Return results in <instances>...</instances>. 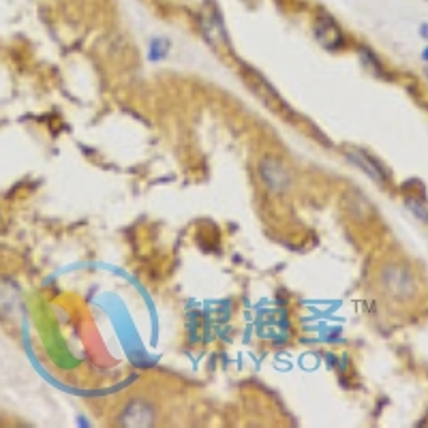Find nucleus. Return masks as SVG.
Returning a JSON list of instances; mask_svg holds the SVG:
<instances>
[{
  "label": "nucleus",
  "mask_w": 428,
  "mask_h": 428,
  "mask_svg": "<svg viewBox=\"0 0 428 428\" xmlns=\"http://www.w3.org/2000/svg\"><path fill=\"white\" fill-rule=\"evenodd\" d=\"M199 31H202L204 39L212 47H216V49L230 47V35H227L223 15H221L214 0H206L202 9H199Z\"/></svg>",
  "instance_id": "obj_3"
},
{
  "label": "nucleus",
  "mask_w": 428,
  "mask_h": 428,
  "mask_svg": "<svg viewBox=\"0 0 428 428\" xmlns=\"http://www.w3.org/2000/svg\"><path fill=\"white\" fill-rule=\"evenodd\" d=\"M315 37L328 49H334V47L342 45V31H340L338 22L330 13H324V11L315 19Z\"/></svg>",
  "instance_id": "obj_5"
},
{
  "label": "nucleus",
  "mask_w": 428,
  "mask_h": 428,
  "mask_svg": "<svg viewBox=\"0 0 428 428\" xmlns=\"http://www.w3.org/2000/svg\"><path fill=\"white\" fill-rule=\"evenodd\" d=\"M257 171H260V178H262L264 187L276 195L290 193L294 187V171L276 154H266L260 161V165H257Z\"/></svg>",
  "instance_id": "obj_2"
},
{
  "label": "nucleus",
  "mask_w": 428,
  "mask_h": 428,
  "mask_svg": "<svg viewBox=\"0 0 428 428\" xmlns=\"http://www.w3.org/2000/svg\"><path fill=\"white\" fill-rule=\"evenodd\" d=\"M347 154V159L354 163V165H358L362 171H364V174H368L370 178H373L375 182H386V171H383V167L377 163V161H373V159H370L364 150H356V148H351V150H347L345 152Z\"/></svg>",
  "instance_id": "obj_6"
},
{
  "label": "nucleus",
  "mask_w": 428,
  "mask_h": 428,
  "mask_svg": "<svg viewBox=\"0 0 428 428\" xmlns=\"http://www.w3.org/2000/svg\"><path fill=\"white\" fill-rule=\"evenodd\" d=\"M420 37H424L428 41V24H422L420 26Z\"/></svg>",
  "instance_id": "obj_9"
},
{
  "label": "nucleus",
  "mask_w": 428,
  "mask_h": 428,
  "mask_svg": "<svg viewBox=\"0 0 428 428\" xmlns=\"http://www.w3.org/2000/svg\"><path fill=\"white\" fill-rule=\"evenodd\" d=\"M422 58H424V61H426V63H428V47H426V49H424V51H422Z\"/></svg>",
  "instance_id": "obj_10"
},
{
  "label": "nucleus",
  "mask_w": 428,
  "mask_h": 428,
  "mask_svg": "<svg viewBox=\"0 0 428 428\" xmlns=\"http://www.w3.org/2000/svg\"><path fill=\"white\" fill-rule=\"evenodd\" d=\"M379 285L383 294H388L394 300H409L418 290V280L413 272L403 264L383 266L379 272Z\"/></svg>",
  "instance_id": "obj_1"
},
{
  "label": "nucleus",
  "mask_w": 428,
  "mask_h": 428,
  "mask_svg": "<svg viewBox=\"0 0 428 428\" xmlns=\"http://www.w3.org/2000/svg\"><path fill=\"white\" fill-rule=\"evenodd\" d=\"M405 206L422 221H428V204H426V199L420 197V195H407L405 197Z\"/></svg>",
  "instance_id": "obj_7"
},
{
  "label": "nucleus",
  "mask_w": 428,
  "mask_h": 428,
  "mask_svg": "<svg viewBox=\"0 0 428 428\" xmlns=\"http://www.w3.org/2000/svg\"><path fill=\"white\" fill-rule=\"evenodd\" d=\"M167 49H169V43H167V41L154 39V41L150 43V58H152V61L163 58V56L167 54Z\"/></svg>",
  "instance_id": "obj_8"
},
{
  "label": "nucleus",
  "mask_w": 428,
  "mask_h": 428,
  "mask_svg": "<svg viewBox=\"0 0 428 428\" xmlns=\"http://www.w3.org/2000/svg\"><path fill=\"white\" fill-rule=\"evenodd\" d=\"M159 420L157 407L146 398H131L116 415V426L122 428H150Z\"/></svg>",
  "instance_id": "obj_4"
}]
</instances>
